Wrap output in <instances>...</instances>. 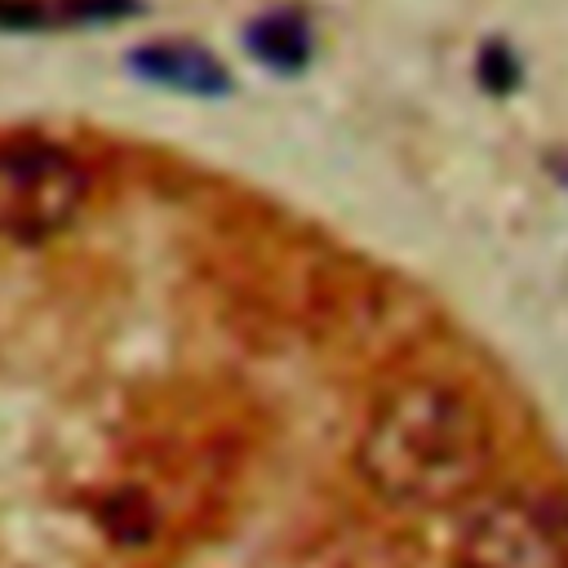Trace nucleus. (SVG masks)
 <instances>
[{
  "mask_svg": "<svg viewBox=\"0 0 568 568\" xmlns=\"http://www.w3.org/2000/svg\"><path fill=\"white\" fill-rule=\"evenodd\" d=\"M497 457L493 422L453 382H404L390 390L355 444L359 479L399 510H444L466 501Z\"/></svg>",
  "mask_w": 568,
  "mask_h": 568,
  "instance_id": "obj_1",
  "label": "nucleus"
},
{
  "mask_svg": "<svg viewBox=\"0 0 568 568\" xmlns=\"http://www.w3.org/2000/svg\"><path fill=\"white\" fill-rule=\"evenodd\" d=\"M89 169L58 142H0V240L40 244L75 222L89 200Z\"/></svg>",
  "mask_w": 568,
  "mask_h": 568,
  "instance_id": "obj_2",
  "label": "nucleus"
},
{
  "mask_svg": "<svg viewBox=\"0 0 568 568\" xmlns=\"http://www.w3.org/2000/svg\"><path fill=\"white\" fill-rule=\"evenodd\" d=\"M462 568H568V515L528 493H493L457 532Z\"/></svg>",
  "mask_w": 568,
  "mask_h": 568,
  "instance_id": "obj_3",
  "label": "nucleus"
},
{
  "mask_svg": "<svg viewBox=\"0 0 568 568\" xmlns=\"http://www.w3.org/2000/svg\"><path fill=\"white\" fill-rule=\"evenodd\" d=\"M124 67L142 84L169 89L182 98H231L235 93V80L222 67V58L195 40H146L124 53Z\"/></svg>",
  "mask_w": 568,
  "mask_h": 568,
  "instance_id": "obj_4",
  "label": "nucleus"
},
{
  "mask_svg": "<svg viewBox=\"0 0 568 568\" xmlns=\"http://www.w3.org/2000/svg\"><path fill=\"white\" fill-rule=\"evenodd\" d=\"M244 53L280 75V80H297L311 71L315 62V31H311V18L302 9H266L257 18L244 22Z\"/></svg>",
  "mask_w": 568,
  "mask_h": 568,
  "instance_id": "obj_5",
  "label": "nucleus"
},
{
  "mask_svg": "<svg viewBox=\"0 0 568 568\" xmlns=\"http://www.w3.org/2000/svg\"><path fill=\"white\" fill-rule=\"evenodd\" d=\"M142 13H146V0H53L58 27H115Z\"/></svg>",
  "mask_w": 568,
  "mask_h": 568,
  "instance_id": "obj_6",
  "label": "nucleus"
},
{
  "mask_svg": "<svg viewBox=\"0 0 568 568\" xmlns=\"http://www.w3.org/2000/svg\"><path fill=\"white\" fill-rule=\"evenodd\" d=\"M475 75H479V89H488L493 98H506V93L519 89L524 67H519V58H515V49H510L506 40H488V44L479 49Z\"/></svg>",
  "mask_w": 568,
  "mask_h": 568,
  "instance_id": "obj_7",
  "label": "nucleus"
},
{
  "mask_svg": "<svg viewBox=\"0 0 568 568\" xmlns=\"http://www.w3.org/2000/svg\"><path fill=\"white\" fill-rule=\"evenodd\" d=\"M53 0H0V31L4 36H44L53 31Z\"/></svg>",
  "mask_w": 568,
  "mask_h": 568,
  "instance_id": "obj_8",
  "label": "nucleus"
}]
</instances>
